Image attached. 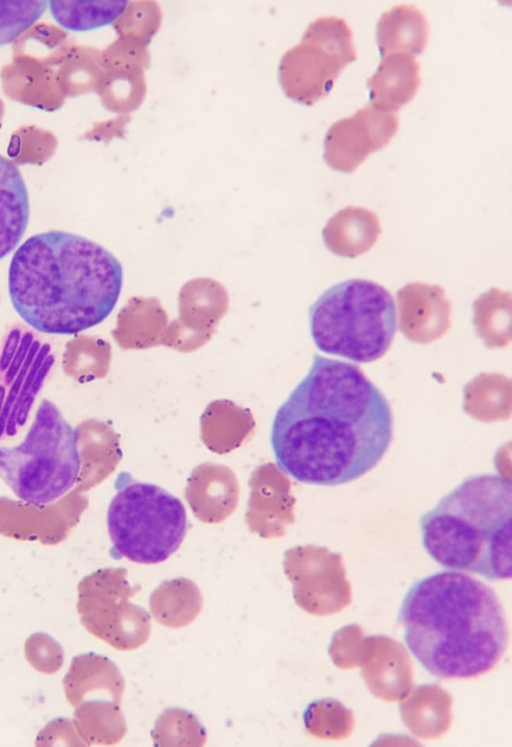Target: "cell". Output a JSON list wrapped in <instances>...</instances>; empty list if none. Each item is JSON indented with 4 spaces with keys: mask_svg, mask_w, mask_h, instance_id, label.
<instances>
[{
    "mask_svg": "<svg viewBox=\"0 0 512 747\" xmlns=\"http://www.w3.org/2000/svg\"><path fill=\"white\" fill-rule=\"evenodd\" d=\"M392 438L393 415L383 393L357 365L318 354L276 410L270 431L278 468L320 486L362 477Z\"/></svg>",
    "mask_w": 512,
    "mask_h": 747,
    "instance_id": "1",
    "label": "cell"
},
{
    "mask_svg": "<svg viewBox=\"0 0 512 747\" xmlns=\"http://www.w3.org/2000/svg\"><path fill=\"white\" fill-rule=\"evenodd\" d=\"M7 286L15 312L29 327L74 335L102 323L114 310L123 268L95 241L51 230L30 236L15 250Z\"/></svg>",
    "mask_w": 512,
    "mask_h": 747,
    "instance_id": "2",
    "label": "cell"
},
{
    "mask_svg": "<svg viewBox=\"0 0 512 747\" xmlns=\"http://www.w3.org/2000/svg\"><path fill=\"white\" fill-rule=\"evenodd\" d=\"M398 622L411 654L441 679L474 678L492 670L508 644L507 620L495 591L457 570L414 582Z\"/></svg>",
    "mask_w": 512,
    "mask_h": 747,
    "instance_id": "3",
    "label": "cell"
},
{
    "mask_svg": "<svg viewBox=\"0 0 512 747\" xmlns=\"http://www.w3.org/2000/svg\"><path fill=\"white\" fill-rule=\"evenodd\" d=\"M422 546L440 566L487 580L512 576V485L499 473L464 478L419 518Z\"/></svg>",
    "mask_w": 512,
    "mask_h": 747,
    "instance_id": "4",
    "label": "cell"
},
{
    "mask_svg": "<svg viewBox=\"0 0 512 747\" xmlns=\"http://www.w3.org/2000/svg\"><path fill=\"white\" fill-rule=\"evenodd\" d=\"M309 325L318 350L356 363L373 362L388 351L395 336V303L383 286L349 279L313 302Z\"/></svg>",
    "mask_w": 512,
    "mask_h": 747,
    "instance_id": "5",
    "label": "cell"
},
{
    "mask_svg": "<svg viewBox=\"0 0 512 747\" xmlns=\"http://www.w3.org/2000/svg\"><path fill=\"white\" fill-rule=\"evenodd\" d=\"M81 471L79 434L43 399L23 440L0 446V478L26 505L44 508L66 495Z\"/></svg>",
    "mask_w": 512,
    "mask_h": 747,
    "instance_id": "6",
    "label": "cell"
},
{
    "mask_svg": "<svg viewBox=\"0 0 512 747\" xmlns=\"http://www.w3.org/2000/svg\"><path fill=\"white\" fill-rule=\"evenodd\" d=\"M107 509L110 555L141 564L167 560L182 544L188 529L182 501L159 485L118 473Z\"/></svg>",
    "mask_w": 512,
    "mask_h": 747,
    "instance_id": "7",
    "label": "cell"
},
{
    "mask_svg": "<svg viewBox=\"0 0 512 747\" xmlns=\"http://www.w3.org/2000/svg\"><path fill=\"white\" fill-rule=\"evenodd\" d=\"M356 59L347 21L335 15L318 17L308 25L300 44L284 54L280 81L290 98L312 105L329 94L340 72Z\"/></svg>",
    "mask_w": 512,
    "mask_h": 747,
    "instance_id": "8",
    "label": "cell"
},
{
    "mask_svg": "<svg viewBox=\"0 0 512 747\" xmlns=\"http://www.w3.org/2000/svg\"><path fill=\"white\" fill-rule=\"evenodd\" d=\"M141 590L131 586L124 569L98 570L78 584L77 611L82 626L120 651L144 645L151 633V616L129 599Z\"/></svg>",
    "mask_w": 512,
    "mask_h": 747,
    "instance_id": "9",
    "label": "cell"
},
{
    "mask_svg": "<svg viewBox=\"0 0 512 747\" xmlns=\"http://www.w3.org/2000/svg\"><path fill=\"white\" fill-rule=\"evenodd\" d=\"M55 364L49 343L13 328L0 349V441L17 435Z\"/></svg>",
    "mask_w": 512,
    "mask_h": 747,
    "instance_id": "10",
    "label": "cell"
},
{
    "mask_svg": "<svg viewBox=\"0 0 512 747\" xmlns=\"http://www.w3.org/2000/svg\"><path fill=\"white\" fill-rule=\"evenodd\" d=\"M398 127L397 113L366 104L329 127L324 138V160L334 170L351 173L371 153L386 146Z\"/></svg>",
    "mask_w": 512,
    "mask_h": 747,
    "instance_id": "11",
    "label": "cell"
},
{
    "mask_svg": "<svg viewBox=\"0 0 512 747\" xmlns=\"http://www.w3.org/2000/svg\"><path fill=\"white\" fill-rule=\"evenodd\" d=\"M396 298L399 329L407 339L429 343L449 330L452 306L440 285L410 282L397 291Z\"/></svg>",
    "mask_w": 512,
    "mask_h": 747,
    "instance_id": "12",
    "label": "cell"
},
{
    "mask_svg": "<svg viewBox=\"0 0 512 747\" xmlns=\"http://www.w3.org/2000/svg\"><path fill=\"white\" fill-rule=\"evenodd\" d=\"M67 701L74 708L90 700H109L121 704L124 678L109 658L95 653L75 656L63 679Z\"/></svg>",
    "mask_w": 512,
    "mask_h": 747,
    "instance_id": "13",
    "label": "cell"
},
{
    "mask_svg": "<svg viewBox=\"0 0 512 747\" xmlns=\"http://www.w3.org/2000/svg\"><path fill=\"white\" fill-rule=\"evenodd\" d=\"M420 85V65L413 55L387 54L382 56L375 73L367 80L369 104L378 110L396 113L414 98Z\"/></svg>",
    "mask_w": 512,
    "mask_h": 747,
    "instance_id": "14",
    "label": "cell"
},
{
    "mask_svg": "<svg viewBox=\"0 0 512 747\" xmlns=\"http://www.w3.org/2000/svg\"><path fill=\"white\" fill-rule=\"evenodd\" d=\"M30 203L19 167L0 155V260L19 245L28 227Z\"/></svg>",
    "mask_w": 512,
    "mask_h": 747,
    "instance_id": "15",
    "label": "cell"
},
{
    "mask_svg": "<svg viewBox=\"0 0 512 747\" xmlns=\"http://www.w3.org/2000/svg\"><path fill=\"white\" fill-rule=\"evenodd\" d=\"M380 233V221L375 212L364 207L347 206L327 221L322 237L333 254L355 258L367 252Z\"/></svg>",
    "mask_w": 512,
    "mask_h": 747,
    "instance_id": "16",
    "label": "cell"
},
{
    "mask_svg": "<svg viewBox=\"0 0 512 747\" xmlns=\"http://www.w3.org/2000/svg\"><path fill=\"white\" fill-rule=\"evenodd\" d=\"M428 37V19L414 4H397L383 12L377 22L376 39L382 56L394 52L420 54Z\"/></svg>",
    "mask_w": 512,
    "mask_h": 747,
    "instance_id": "17",
    "label": "cell"
},
{
    "mask_svg": "<svg viewBox=\"0 0 512 747\" xmlns=\"http://www.w3.org/2000/svg\"><path fill=\"white\" fill-rule=\"evenodd\" d=\"M203 597L189 579L162 582L151 594L149 607L153 618L168 628H182L193 622L202 610Z\"/></svg>",
    "mask_w": 512,
    "mask_h": 747,
    "instance_id": "18",
    "label": "cell"
},
{
    "mask_svg": "<svg viewBox=\"0 0 512 747\" xmlns=\"http://www.w3.org/2000/svg\"><path fill=\"white\" fill-rule=\"evenodd\" d=\"M73 725L86 745H114L126 734L121 704L109 700L85 701L75 707Z\"/></svg>",
    "mask_w": 512,
    "mask_h": 747,
    "instance_id": "19",
    "label": "cell"
},
{
    "mask_svg": "<svg viewBox=\"0 0 512 747\" xmlns=\"http://www.w3.org/2000/svg\"><path fill=\"white\" fill-rule=\"evenodd\" d=\"M131 1H48L55 22L72 32H86L116 22L128 11Z\"/></svg>",
    "mask_w": 512,
    "mask_h": 747,
    "instance_id": "20",
    "label": "cell"
},
{
    "mask_svg": "<svg viewBox=\"0 0 512 747\" xmlns=\"http://www.w3.org/2000/svg\"><path fill=\"white\" fill-rule=\"evenodd\" d=\"M473 312L475 330L488 347H501L510 341V292L490 289L475 299Z\"/></svg>",
    "mask_w": 512,
    "mask_h": 747,
    "instance_id": "21",
    "label": "cell"
},
{
    "mask_svg": "<svg viewBox=\"0 0 512 747\" xmlns=\"http://www.w3.org/2000/svg\"><path fill=\"white\" fill-rule=\"evenodd\" d=\"M151 738L156 746H203L207 734L194 714L169 708L156 720Z\"/></svg>",
    "mask_w": 512,
    "mask_h": 747,
    "instance_id": "22",
    "label": "cell"
},
{
    "mask_svg": "<svg viewBox=\"0 0 512 747\" xmlns=\"http://www.w3.org/2000/svg\"><path fill=\"white\" fill-rule=\"evenodd\" d=\"M48 1H0V46L15 41L44 14Z\"/></svg>",
    "mask_w": 512,
    "mask_h": 747,
    "instance_id": "23",
    "label": "cell"
},
{
    "mask_svg": "<svg viewBox=\"0 0 512 747\" xmlns=\"http://www.w3.org/2000/svg\"><path fill=\"white\" fill-rule=\"evenodd\" d=\"M25 653L29 663L40 672L54 673L62 665V648L46 634L32 635L26 642Z\"/></svg>",
    "mask_w": 512,
    "mask_h": 747,
    "instance_id": "24",
    "label": "cell"
}]
</instances>
